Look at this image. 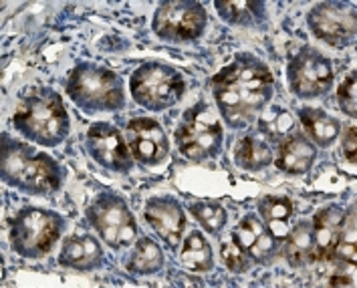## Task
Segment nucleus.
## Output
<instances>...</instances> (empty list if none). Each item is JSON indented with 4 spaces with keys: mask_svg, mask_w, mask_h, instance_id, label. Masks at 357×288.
Returning <instances> with one entry per match:
<instances>
[{
    "mask_svg": "<svg viewBox=\"0 0 357 288\" xmlns=\"http://www.w3.org/2000/svg\"><path fill=\"white\" fill-rule=\"evenodd\" d=\"M218 111L232 129H243L263 113L275 95V77L264 61L238 53L232 63L210 79Z\"/></svg>",
    "mask_w": 357,
    "mask_h": 288,
    "instance_id": "nucleus-1",
    "label": "nucleus"
},
{
    "mask_svg": "<svg viewBox=\"0 0 357 288\" xmlns=\"http://www.w3.org/2000/svg\"><path fill=\"white\" fill-rule=\"evenodd\" d=\"M13 123L22 137L43 147H55L63 143L71 127L63 97L51 87L26 89L20 95Z\"/></svg>",
    "mask_w": 357,
    "mask_h": 288,
    "instance_id": "nucleus-2",
    "label": "nucleus"
},
{
    "mask_svg": "<svg viewBox=\"0 0 357 288\" xmlns=\"http://www.w3.org/2000/svg\"><path fill=\"white\" fill-rule=\"evenodd\" d=\"M0 177L15 190L37 195L61 188V168L55 159L6 134L0 145Z\"/></svg>",
    "mask_w": 357,
    "mask_h": 288,
    "instance_id": "nucleus-3",
    "label": "nucleus"
},
{
    "mask_svg": "<svg viewBox=\"0 0 357 288\" xmlns=\"http://www.w3.org/2000/svg\"><path fill=\"white\" fill-rule=\"evenodd\" d=\"M67 97L85 113L119 111L126 105L121 77L101 65L81 61L67 77Z\"/></svg>",
    "mask_w": 357,
    "mask_h": 288,
    "instance_id": "nucleus-4",
    "label": "nucleus"
},
{
    "mask_svg": "<svg viewBox=\"0 0 357 288\" xmlns=\"http://www.w3.org/2000/svg\"><path fill=\"white\" fill-rule=\"evenodd\" d=\"M65 220L56 211L24 206L8 222V240L13 250L29 260L47 256L63 234Z\"/></svg>",
    "mask_w": 357,
    "mask_h": 288,
    "instance_id": "nucleus-5",
    "label": "nucleus"
},
{
    "mask_svg": "<svg viewBox=\"0 0 357 288\" xmlns=\"http://www.w3.org/2000/svg\"><path fill=\"white\" fill-rule=\"evenodd\" d=\"M133 101L148 111H164L180 103L186 83L180 71L160 61L142 63L130 79Z\"/></svg>",
    "mask_w": 357,
    "mask_h": 288,
    "instance_id": "nucleus-6",
    "label": "nucleus"
},
{
    "mask_svg": "<svg viewBox=\"0 0 357 288\" xmlns=\"http://www.w3.org/2000/svg\"><path fill=\"white\" fill-rule=\"evenodd\" d=\"M222 123L208 103H198L190 107L176 129L178 150L192 161H206L216 157L222 150Z\"/></svg>",
    "mask_w": 357,
    "mask_h": 288,
    "instance_id": "nucleus-7",
    "label": "nucleus"
},
{
    "mask_svg": "<svg viewBox=\"0 0 357 288\" xmlns=\"http://www.w3.org/2000/svg\"><path fill=\"white\" fill-rule=\"evenodd\" d=\"M87 220L112 248H128L137 236V222L128 204L109 190L99 192L87 208Z\"/></svg>",
    "mask_w": 357,
    "mask_h": 288,
    "instance_id": "nucleus-8",
    "label": "nucleus"
},
{
    "mask_svg": "<svg viewBox=\"0 0 357 288\" xmlns=\"http://www.w3.org/2000/svg\"><path fill=\"white\" fill-rule=\"evenodd\" d=\"M208 22L206 8L194 0H172L155 8L151 31L169 42H190L202 37Z\"/></svg>",
    "mask_w": 357,
    "mask_h": 288,
    "instance_id": "nucleus-9",
    "label": "nucleus"
},
{
    "mask_svg": "<svg viewBox=\"0 0 357 288\" xmlns=\"http://www.w3.org/2000/svg\"><path fill=\"white\" fill-rule=\"evenodd\" d=\"M287 79L291 91L301 99L327 95L333 87V67L323 53L303 47L289 58Z\"/></svg>",
    "mask_w": 357,
    "mask_h": 288,
    "instance_id": "nucleus-10",
    "label": "nucleus"
},
{
    "mask_svg": "<svg viewBox=\"0 0 357 288\" xmlns=\"http://www.w3.org/2000/svg\"><path fill=\"white\" fill-rule=\"evenodd\" d=\"M311 33L331 47H349L357 37V10L349 2H319L309 15Z\"/></svg>",
    "mask_w": 357,
    "mask_h": 288,
    "instance_id": "nucleus-11",
    "label": "nucleus"
},
{
    "mask_svg": "<svg viewBox=\"0 0 357 288\" xmlns=\"http://www.w3.org/2000/svg\"><path fill=\"white\" fill-rule=\"evenodd\" d=\"M87 152L95 161L112 172L128 173L133 168V155L121 131L105 121L93 123L85 135Z\"/></svg>",
    "mask_w": 357,
    "mask_h": 288,
    "instance_id": "nucleus-12",
    "label": "nucleus"
},
{
    "mask_svg": "<svg viewBox=\"0 0 357 288\" xmlns=\"http://www.w3.org/2000/svg\"><path fill=\"white\" fill-rule=\"evenodd\" d=\"M126 141L133 159L144 166H160L169 154L168 137L162 125L151 117H135L128 123Z\"/></svg>",
    "mask_w": 357,
    "mask_h": 288,
    "instance_id": "nucleus-13",
    "label": "nucleus"
},
{
    "mask_svg": "<svg viewBox=\"0 0 357 288\" xmlns=\"http://www.w3.org/2000/svg\"><path fill=\"white\" fill-rule=\"evenodd\" d=\"M144 216H146V222L169 250H176L180 246L182 234L186 230V214L174 198L162 195V198L148 200L144 208Z\"/></svg>",
    "mask_w": 357,
    "mask_h": 288,
    "instance_id": "nucleus-14",
    "label": "nucleus"
},
{
    "mask_svg": "<svg viewBox=\"0 0 357 288\" xmlns=\"http://www.w3.org/2000/svg\"><path fill=\"white\" fill-rule=\"evenodd\" d=\"M230 240L257 264H268L277 256V250H279L277 238L271 234L266 224H263L252 214L245 216L238 222V226L232 230Z\"/></svg>",
    "mask_w": 357,
    "mask_h": 288,
    "instance_id": "nucleus-15",
    "label": "nucleus"
},
{
    "mask_svg": "<svg viewBox=\"0 0 357 288\" xmlns=\"http://www.w3.org/2000/svg\"><path fill=\"white\" fill-rule=\"evenodd\" d=\"M59 262H61V266L81 270V272L95 270L103 264V248L93 236L75 234L65 240L61 254H59Z\"/></svg>",
    "mask_w": 357,
    "mask_h": 288,
    "instance_id": "nucleus-16",
    "label": "nucleus"
},
{
    "mask_svg": "<svg viewBox=\"0 0 357 288\" xmlns=\"http://www.w3.org/2000/svg\"><path fill=\"white\" fill-rule=\"evenodd\" d=\"M315 159H317V147L313 145V141L307 139L303 134H295L279 143L277 159L273 163H277V168L284 173L303 175L311 172Z\"/></svg>",
    "mask_w": 357,
    "mask_h": 288,
    "instance_id": "nucleus-17",
    "label": "nucleus"
},
{
    "mask_svg": "<svg viewBox=\"0 0 357 288\" xmlns=\"http://www.w3.org/2000/svg\"><path fill=\"white\" fill-rule=\"evenodd\" d=\"M347 211L341 206H327L317 211L313 224V242H315V260L331 258V252L335 248L339 234L343 230Z\"/></svg>",
    "mask_w": 357,
    "mask_h": 288,
    "instance_id": "nucleus-18",
    "label": "nucleus"
},
{
    "mask_svg": "<svg viewBox=\"0 0 357 288\" xmlns=\"http://www.w3.org/2000/svg\"><path fill=\"white\" fill-rule=\"evenodd\" d=\"M259 211L277 242H282L291 232V220L295 216L293 202L284 195H263L259 200Z\"/></svg>",
    "mask_w": 357,
    "mask_h": 288,
    "instance_id": "nucleus-19",
    "label": "nucleus"
},
{
    "mask_svg": "<svg viewBox=\"0 0 357 288\" xmlns=\"http://www.w3.org/2000/svg\"><path fill=\"white\" fill-rule=\"evenodd\" d=\"M299 119L309 139L321 147H329L341 134V123L333 115L325 113L323 109L303 107L299 109Z\"/></svg>",
    "mask_w": 357,
    "mask_h": 288,
    "instance_id": "nucleus-20",
    "label": "nucleus"
},
{
    "mask_svg": "<svg viewBox=\"0 0 357 288\" xmlns=\"http://www.w3.org/2000/svg\"><path fill=\"white\" fill-rule=\"evenodd\" d=\"M214 8L225 22L236 26H261L266 20V6L257 0H218Z\"/></svg>",
    "mask_w": 357,
    "mask_h": 288,
    "instance_id": "nucleus-21",
    "label": "nucleus"
},
{
    "mask_svg": "<svg viewBox=\"0 0 357 288\" xmlns=\"http://www.w3.org/2000/svg\"><path fill=\"white\" fill-rule=\"evenodd\" d=\"M284 258L291 266L301 269L309 262H315V242H313V224L301 220L295 228H291L284 238Z\"/></svg>",
    "mask_w": 357,
    "mask_h": 288,
    "instance_id": "nucleus-22",
    "label": "nucleus"
},
{
    "mask_svg": "<svg viewBox=\"0 0 357 288\" xmlns=\"http://www.w3.org/2000/svg\"><path fill=\"white\" fill-rule=\"evenodd\" d=\"M234 161L241 170L261 172L275 161V155L268 141H264L257 135H246L234 147Z\"/></svg>",
    "mask_w": 357,
    "mask_h": 288,
    "instance_id": "nucleus-23",
    "label": "nucleus"
},
{
    "mask_svg": "<svg viewBox=\"0 0 357 288\" xmlns=\"http://www.w3.org/2000/svg\"><path fill=\"white\" fill-rule=\"evenodd\" d=\"M180 262L194 272H208L214 269V252L202 232H190L180 250Z\"/></svg>",
    "mask_w": 357,
    "mask_h": 288,
    "instance_id": "nucleus-24",
    "label": "nucleus"
},
{
    "mask_svg": "<svg viewBox=\"0 0 357 288\" xmlns=\"http://www.w3.org/2000/svg\"><path fill=\"white\" fill-rule=\"evenodd\" d=\"M259 129L273 143H282L291 135L299 134L297 121L284 107H279V105H273L266 111L263 109V113L259 117Z\"/></svg>",
    "mask_w": 357,
    "mask_h": 288,
    "instance_id": "nucleus-25",
    "label": "nucleus"
},
{
    "mask_svg": "<svg viewBox=\"0 0 357 288\" xmlns=\"http://www.w3.org/2000/svg\"><path fill=\"white\" fill-rule=\"evenodd\" d=\"M162 266H164V254H162V248L158 246V242H153L148 236L139 238L133 246L130 260H128V270L137 276H146V274L160 272Z\"/></svg>",
    "mask_w": 357,
    "mask_h": 288,
    "instance_id": "nucleus-26",
    "label": "nucleus"
},
{
    "mask_svg": "<svg viewBox=\"0 0 357 288\" xmlns=\"http://www.w3.org/2000/svg\"><path fill=\"white\" fill-rule=\"evenodd\" d=\"M190 211L198 220V224L212 236L225 230L226 222H228V211L225 210V206H220L216 202H208V200L194 202L190 206Z\"/></svg>",
    "mask_w": 357,
    "mask_h": 288,
    "instance_id": "nucleus-27",
    "label": "nucleus"
},
{
    "mask_svg": "<svg viewBox=\"0 0 357 288\" xmlns=\"http://www.w3.org/2000/svg\"><path fill=\"white\" fill-rule=\"evenodd\" d=\"M331 258H337L341 262L347 264H356L357 260V244H356V226H354V218L347 214L343 230L339 234L337 244L331 252Z\"/></svg>",
    "mask_w": 357,
    "mask_h": 288,
    "instance_id": "nucleus-28",
    "label": "nucleus"
},
{
    "mask_svg": "<svg viewBox=\"0 0 357 288\" xmlns=\"http://www.w3.org/2000/svg\"><path fill=\"white\" fill-rule=\"evenodd\" d=\"M356 83H357V73L351 71L345 81L341 83L339 87L337 97H339V107L343 109V113H347L349 117L357 115V93H356Z\"/></svg>",
    "mask_w": 357,
    "mask_h": 288,
    "instance_id": "nucleus-29",
    "label": "nucleus"
},
{
    "mask_svg": "<svg viewBox=\"0 0 357 288\" xmlns=\"http://www.w3.org/2000/svg\"><path fill=\"white\" fill-rule=\"evenodd\" d=\"M220 252H222V260H225L226 269L232 270V272H246L252 266V260L232 240L230 242H222Z\"/></svg>",
    "mask_w": 357,
    "mask_h": 288,
    "instance_id": "nucleus-30",
    "label": "nucleus"
},
{
    "mask_svg": "<svg viewBox=\"0 0 357 288\" xmlns=\"http://www.w3.org/2000/svg\"><path fill=\"white\" fill-rule=\"evenodd\" d=\"M343 155L349 163H356L357 159V134L356 127H347V134L343 137Z\"/></svg>",
    "mask_w": 357,
    "mask_h": 288,
    "instance_id": "nucleus-31",
    "label": "nucleus"
},
{
    "mask_svg": "<svg viewBox=\"0 0 357 288\" xmlns=\"http://www.w3.org/2000/svg\"><path fill=\"white\" fill-rule=\"evenodd\" d=\"M329 287H354V280L349 276H341V274H333L329 280H327Z\"/></svg>",
    "mask_w": 357,
    "mask_h": 288,
    "instance_id": "nucleus-32",
    "label": "nucleus"
}]
</instances>
